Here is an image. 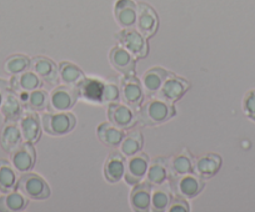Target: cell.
Here are the masks:
<instances>
[{
	"instance_id": "ac0fdd59",
	"label": "cell",
	"mask_w": 255,
	"mask_h": 212,
	"mask_svg": "<svg viewBox=\"0 0 255 212\" xmlns=\"http://www.w3.org/2000/svg\"><path fill=\"white\" fill-rule=\"evenodd\" d=\"M125 158L122 152H112L104 164V177L107 181H120L125 175Z\"/></svg>"
},
{
	"instance_id": "2e32d148",
	"label": "cell",
	"mask_w": 255,
	"mask_h": 212,
	"mask_svg": "<svg viewBox=\"0 0 255 212\" xmlns=\"http://www.w3.org/2000/svg\"><path fill=\"white\" fill-rule=\"evenodd\" d=\"M23 108L24 105L19 99L18 94L10 89L4 97L0 110H1L5 123H15V121L20 120L21 115H23Z\"/></svg>"
},
{
	"instance_id": "836d02e7",
	"label": "cell",
	"mask_w": 255,
	"mask_h": 212,
	"mask_svg": "<svg viewBox=\"0 0 255 212\" xmlns=\"http://www.w3.org/2000/svg\"><path fill=\"white\" fill-rule=\"evenodd\" d=\"M30 62L31 60L29 59L26 55L23 54H15L11 55L10 58H8L4 64V69L5 71L8 72L9 75H18L21 74V72L26 71V70L30 68Z\"/></svg>"
},
{
	"instance_id": "e575fe53",
	"label": "cell",
	"mask_w": 255,
	"mask_h": 212,
	"mask_svg": "<svg viewBox=\"0 0 255 212\" xmlns=\"http://www.w3.org/2000/svg\"><path fill=\"white\" fill-rule=\"evenodd\" d=\"M120 97V90L114 84H104L102 91V102H115Z\"/></svg>"
},
{
	"instance_id": "4316f807",
	"label": "cell",
	"mask_w": 255,
	"mask_h": 212,
	"mask_svg": "<svg viewBox=\"0 0 255 212\" xmlns=\"http://www.w3.org/2000/svg\"><path fill=\"white\" fill-rule=\"evenodd\" d=\"M18 184L15 167L6 160H0V191L3 194L14 191Z\"/></svg>"
},
{
	"instance_id": "d6986e66",
	"label": "cell",
	"mask_w": 255,
	"mask_h": 212,
	"mask_svg": "<svg viewBox=\"0 0 255 212\" xmlns=\"http://www.w3.org/2000/svg\"><path fill=\"white\" fill-rule=\"evenodd\" d=\"M9 84L10 89L15 92H30L41 86V80L34 71H24L13 75Z\"/></svg>"
},
{
	"instance_id": "8992f818",
	"label": "cell",
	"mask_w": 255,
	"mask_h": 212,
	"mask_svg": "<svg viewBox=\"0 0 255 212\" xmlns=\"http://www.w3.org/2000/svg\"><path fill=\"white\" fill-rule=\"evenodd\" d=\"M108 119L113 125L119 129H129L138 121V116L131 106L118 102H110L108 106Z\"/></svg>"
},
{
	"instance_id": "484cf974",
	"label": "cell",
	"mask_w": 255,
	"mask_h": 212,
	"mask_svg": "<svg viewBox=\"0 0 255 212\" xmlns=\"http://www.w3.org/2000/svg\"><path fill=\"white\" fill-rule=\"evenodd\" d=\"M23 140L20 128L15 123H5L3 131H1V146L6 152L11 153Z\"/></svg>"
},
{
	"instance_id": "d590c367",
	"label": "cell",
	"mask_w": 255,
	"mask_h": 212,
	"mask_svg": "<svg viewBox=\"0 0 255 212\" xmlns=\"http://www.w3.org/2000/svg\"><path fill=\"white\" fill-rule=\"evenodd\" d=\"M243 106H244V111L248 114V116L255 120V91H249L245 95Z\"/></svg>"
},
{
	"instance_id": "d4e9b609",
	"label": "cell",
	"mask_w": 255,
	"mask_h": 212,
	"mask_svg": "<svg viewBox=\"0 0 255 212\" xmlns=\"http://www.w3.org/2000/svg\"><path fill=\"white\" fill-rule=\"evenodd\" d=\"M97 133L99 140L105 146H109V147H118V146H120V143H122L123 139L125 136L122 129L117 128L112 123L100 124L98 126Z\"/></svg>"
},
{
	"instance_id": "ffe728a7",
	"label": "cell",
	"mask_w": 255,
	"mask_h": 212,
	"mask_svg": "<svg viewBox=\"0 0 255 212\" xmlns=\"http://www.w3.org/2000/svg\"><path fill=\"white\" fill-rule=\"evenodd\" d=\"M146 175H148L146 182L150 184L153 187L163 185L168 180V177L170 176L169 160H166L164 157H159L156 160H154L151 162V165H149Z\"/></svg>"
},
{
	"instance_id": "6da1fadb",
	"label": "cell",
	"mask_w": 255,
	"mask_h": 212,
	"mask_svg": "<svg viewBox=\"0 0 255 212\" xmlns=\"http://www.w3.org/2000/svg\"><path fill=\"white\" fill-rule=\"evenodd\" d=\"M175 115V108L169 100L163 97H155V99L149 100L145 102L144 106H141L140 118L144 124L148 125H159Z\"/></svg>"
},
{
	"instance_id": "603a6c76",
	"label": "cell",
	"mask_w": 255,
	"mask_h": 212,
	"mask_svg": "<svg viewBox=\"0 0 255 212\" xmlns=\"http://www.w3.org/2000/svg\"><path fill=\"white\" fill-rule=\"evenodd\" d=\"M29 199L20 191H10L0 196V212L23 211L28 207Z\"/></svg>"
},
{
	"instance_id": "5b68a950",
	"label": "cell",
	"mask_w": 255,
	"mask_h": 212,
	"mask_svg": "<svg viewBox=\"0 0 255 212\" xmlns=\"http://www.w3.org/2000/svg\"><path fill=\"white\" fill-rule=\"evenodd\" d=\"M117 39L120 41L123 48L127 49L134 57L144 58L148 54L145 36L139 30H134L133 28L124 29L117 34Z\"/></svg>"
},
{
	"instance_id": "30bf717a",
	"label": "cell",
	"mask_w": 255,
	"mask_h": 212,
	"mask_svg": "<svg viewBox=\"0 0 255 212\" xmlns=\"http://www.w3.org/2000/svg\"><path fill=\"white\" fill-rule=\"evenodd\" d=\"M109 60L115 70L125 76L135 75V59L131 53L123 46H114L109 53Z\"/></svg>"
},
{
	"instance_id": "4fadbf2b",
	"label": "cell",
	"mask_w": 255,
	"mask_h": 212,
	"mask_svg": "<svg viewBox=\"0 0 255 212\" xmlns=\"http://www.w3.org/2000/svg\"><path fill=\"white\" fill-rule=\"evenodd\" d=\"M159 20L158 15L151 6L146 4H139L138 5V19H136V26L138 30L143 34L145 38H150L158 30Z\"/></svg>"
},
{
	"instance_id": "e0dca14e",
	"label": "cell",
	"mask_w": 255,
	"mask_h": 212,
	"mask_svg": "<svg viewBox=\"0 0 255 212\" xmlns=\"http://www.w3.org/2000/svg\"><path fill=\"white\" fill-rule=\"evenodd\" d=\"M19 128H20L21 135L23 139L28 142H38V140L40 139L41 135V126H40V120H39V116L35 113H28L23 114L20 118V124H19Z\"/></svg>"
},
{
	"instance_id": "4dcf8cb0",
	"label": "cell",
	"mask_w": 255,
	"mask_h": 212,
	"mask_svg": "<svg viewBox=\"0 0 255 212\" xmlns=\"http://www.w3.org/2000/svg\"><path fill=\"white\" fill-rule=\"evenodd\" d=\"M169 169H170V176H183L186 174H193L194 172L193 157L188 152L180 153L175 156L171 162H169Z\"/></svg>"
},
{
	"instance_id": "7402d4cb",
	"label": "cell",
	"mask_w": 255,
	"mask_h": 212,
	"mask_svg": "<svg viewBox=\"0 0 255 212\" xmlns=\"http://www.w3.org/2000/svg\"><path fill=\"white\" fill-rule=\"evenodd\" d=\"M222 166V158L218 155H209L200 156L194 164V172L200 177H213Z\"/></svg>"
},
{
	"instance_id": "7c38bea8",
	"label": "cell",
	"mask_w": 255,
	"mask_h": 212,
	"mask_svg": "<svg viewBox=\"0 0 255 212\" xmlns=\"http://www.w3.org/2000/svg\"><path fill=\"white\" fill-rule=\"evenodd\" d=\"M115 19L118 24L124 29L136 25L138 19V5L131 0H118L114 8Z\"/></svg>"
},
{
	"instance_id": "44dd1931",
	"label": "cell",
	"mask_w": 255,
	"mask_h": 212,
	"mask_svg": "<svg viewBox=\"0 0 255 212\" xmlns=\"http://www.w3.org/2000/svg\"><path fill=\"white\" fill-rule=\"evenodd\" d=\"M151 192L153 186L148 182L136 184L130 194V204L135 211H148L151 204Z\"/></svg>"
},
{
	"instance_id": "83f0119b",
	"label": "cell",
	"mask_w": 255,
	"mask_h": 212,
	"mask_svg": "<svg viewBox=\"0 0 255 212\" xmlns=\"http://www.w3.org/2000/svg\"><path fill=\"white\" fill-rule=\"evenodd\" d=\"M58 70L61 80H63L67 85H69V86L75 87L85 79L84 72H83L77 65L72 64V63L61 62L60 64H59Z\"/></svg>"
},
{
	"instance_id": "d6a6232c",
	"label": "cell",
	"mask_w": 255,
	"mask_h": 212,
	"mask_svg": "<svg viewBox=\"0 0 255 212\" xmlns=\"http://www.w3.org/2000/svg\"><path fill=\"white\" fill-rule=\"evenodd\" d=\"M173 200V191L170 187L164 186H155V189L151 192V206L153 211H165L168 210V206L170 205Z\"/></svg>"
},
{
	"instance_id": "3957f363",
	"label": "cell",
	"mask_w": 255,
	"mask_h": 212,
	"mask_svg": "<svg viewBox=\"0 0 255 212\" xmlns=\"http://www.w3.org/2000/svg\"><path fill=\"white\" fill-rule=\"evenodd\" d=\"M204 187L202 177L197 174H186L183 176H170V189L173 194L183 199H193L202 192Z\"/></svg>"
},
{
	"instance_id": "7a4b0ae2",
	"label": "cell",
	"mask_w": 255,
	"mask_h": 212,
	"mask_svg": "<svg viewBox=\"0 0 255 212\" xmlns=\"http://www.w3.org/2000/svg\"><path fill=\"white\" fill-rule=\"evenodd\" d=\"M19 191L28 199L45 200L50 196V189L41 176L30 172H24L16 184Z\"/></svg>"
},
{
	"instance_id": "9a60e30c",
	"label": "cell",
	"mask_w": 255,
	"mask_h": 212,
	"mask_svg": "<svg viewBox=\"0 0 255 212\" xmlns=\"http://www.w3.org/2000/svg\"><path fill=\"white\" fill-rule=\"evenodd\" d=\"M30 69L38 75L40 79L49 84L58 82V67L53 60L45 57H36L30 62Z\"/></svg>"
},
{
	"instance_id": "8d00e7d4",
	"label": "cell",
	"mask_w": 255,
	"mask_h": 212,
	"mask_svg": "<svg viewBox=\"0 0 255 212\" xmlns=\"http://www.w3.org/2000/svg\"><path fill=\"white\" fill-rule=\"evenodd\" d=\"M168 210L170 212H189L190 207H189V204L185 201V199L176 196L175 199L173 197Z\"/></svg>"
},
{
	"instance_id": "5bb4252c",
	"label": "cell",
	"mask_w": 255,
	"mask_h": 212,
	"mask_svg": "<svg viewBox=\"0 0 255 212\" xmlns=\"http://www.w3.org/2000/svg\"><path fill=\"white\" fill-rule=\"evenodd\" d=\"M189 89V82L185 81L181 77L175 76V75L170 74L164 84L161 85L160 90H159V96L163 99L169 100V101H175L179 100Z\"/></svg>"
},
{
	"instance_id": "74e56055",
	"label": "cell",
	"mask_w": 255,
	"mask_h": 212,
	"mask_svg": "<svg viewBox=\"0 0 255 212\" xmlns=\"http://www.w3.org/2000/svg\"><path fill=\"white\" fill-rule=\"evenodd\" d=\"M10 90V84H9L6 80L0 79V108H1V104L4 101V97L8 94V91Z\"/></svg>"
},
{
	"instance_id": "f546056e",
	"label": "cell",
	"mask_w": 255,
	"mask_h": 212,
	"mask_svg": "<svg viewBox=\"0 0 255 212\" xmlns=\"http://www.w3.org/2000/svg\"><path fill=\"white\" fill-rule=\"evenodd\" d=\"M143 134L139 130L131 131L123 139L122 143H120V152L127 157H130V156L140 152V150L143 148Z\"/></svg>"
},
{
	"instance_id": "f1b7e54d",
	"label": "cell",
	"mask_w": 255,
	"mask_h": 212,
	"mask_svg": "<svg viewBox=\"0 0 255 212\" xmlns=\"http://www.w3.org/2000/svg\"><path fill=\"white\" fill-rule=\"evenodd\" d=\"M102 82L95 81L92 79H84L79 85L75 86L78 91V97H84V99L90 100V101H99L102 102V91H103Z\"/></svg>"
},
{
	"instance_id": "277c9868",
	"label": "cell",
	"mask_w": 255,
	"mask_h": 212,
	"mask_svg": "<svg viewBox=\"0 0 255 212\" xmlns=\"http://www.w3.org/2000/svg\"><path fill=\"white\" fill-rule=\"evenodd\" d=\"M43 128L49 135L61 136L70 133L75 128V116L70 113H58V114H44L41 118Z\"/></svg>"
},
{
	"instance_id": "9c48e42d",
	"label": "cell",
	"mask_w": 255,
	"mask_h": 212,
	"mask_svg": "<svg viewBox=\"0 0 255 212\" xmlns=\"http://www.w3.org/2000/svg\"><path fill=\"white\" fill-rule=\"evenodd\" d=\"M36 161L35 148L31 142L20 143L15 150L11 152V164L19 172H29L34 167Z\"/></svg>"
},
{
	"instance_id": "52a82bcc",
	"label": "cell",
	"mask_w": 255,
	"mask_h": 212,
	"mask_svg": "<svg viewBox=\"0 0 255 212\" xmlns=\"http://www.w3.org/2000/svg\"><path fill=\"white\" fill-rule=\"evenodd\" d=\"M149 169V156L146 153H135L128 160L125 166V181L129 185H136L146 176Z\"/></svg>"
},
{
	"instance_id": "1f68e13d",
	"label": "cell",
	"mask_w": 255,
	"mask_h": 212,
	"mask_svg": "<svg viewBox=\"0 0 255 212\" xmlns=\"http://www.w3.org/2000/svg\"><path fill=\"white\" fill-rule=\"evenodd\" d=\"M169 75H170V72L166 71L163 68H153L144 74V86L149 92H158Z\"/></svg>"
},
{
	"instance_id": "cb8c5ba5",
	"label": "cell",
	"mask_w": 255,
	"mask_h": 212,
	"mask_svg": "<svg viewBox=\"0 0 255 212\" xmlns=\"http://www.w3.org/2000/svg\"><path fill=\"white\" fill-rule=\"evenodd\" d=\"M23 105L31 111H41L49 106V95L44 90H34L30 92H16Z\"/></svg>"
},
{
	"instance_id": "8fae6325",
	"label": "cell",
	"mask_w": 255,
	"mask_h": 212,
	"mask_svg": "<svg viewBox=\"0 0 255 212\" xmlns=\"http://www.w3.org/2000/svg\"><path fill=\"white\" fill-rule=\"evenodd\" d=\"M120 95H122V99L133 109L140 106L144 97L143 89H141L139 80L134 77V75L125 76L122 80V82H120Z\"/></svg>"
},
{
	"instance_id": "ba28073f",
	"label": "cell",
	"mask_w": 255,
	"mask_h": 212,
	"mask_svg": "<svg viewBox=\"0 0 255 212\" xmlns=\"http://www.w3.org/2000/svg\"><path fill=\"white\" fill-rule=\"evenodd\" d=\"M78 99V91L74 86H58L49 97V108L51 111H65L74 106Z\"/></svg>"
}]
</instances>
